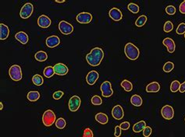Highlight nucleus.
I'll return each mask as SVG.
<instances>
[{"instance_id": "1", "label": "nucleus", "mask_w": 185, "mask_h": 137, "mask_svg": "<svg viewBox=\"0 0 185 137\" xmlns=\"http://www.w3.org/2000/svg\"><path fill=\"white\" fill-rule=\"evenodd\" d=\"M104 58V52L102 48H94L86 56V60L90 65L98 66L101 64Z\"/></svg>"}, {"instance_id": "2", "label": "nucleus", "mask_w": 185, "mask_h": 137, "mask_svg": "<svg viewBox=\"0 0 185 137\" xmlns=\"http://www.w3.org/2000/svg\"><path fill=\"white\" fill-rule=\"evenodd\" d=\"M124 52H125V55H126L127 57L129 59L133 60V61L137 59V58L139 57V55H140L139 49L135 45H133L132 43H127L125 45Z\"/></svg>"}, {"instance_id": "3", "label": "nucleus", "mask_w": 185, "mask_h": 137, "mask_svg": "<svg viewBox=\"0 0 185 137\" xmlns=\"http://www.w3.org/2000/svg\"><path fill=\"white\" fill-rule=\"evenodd\" d=\"M56 115L52 110H47L42 115V122L44 126L49 127L56 123Z\"/></svg>"}, {"instance_id": "4", "label": "nucleus", "mask_w": 185, "mask_h": 137, "mask_svg": "<svg viewBox=\"0 0 185 137\" xmlns=\"http://www.w3.org/2000/svg\"><path fill=\"white\" fill-rule=\"evenodd\" d=\"M9 75L11 80L14 81H20L23 77L21 68L18 65H13L9 69Z\"/></svg>"}, {"instance_id": "5", "label": "nucleus", "mask_w": 185, "mask_h": 137, "mask_svg": "<svg viewBox=\"0 0 185 137\" xmlns=\"http://www.w3.org/2000/svg\"><path fill=\"white\" fill-rule=\"evenodd\" d=\"M34 11V6L31 3L28 2V3L24 4V6L21 8V12H20V15L22 19H28L32 15Z\"/></svg>"}, {"instance_id": "6", "label": "nucleus", "mask_w": 185, "mask_h": 137, "mask_svg": "<svg viewBox=\"0 0 185 137\" xmlns=\"http://www.w3.org/2000/svg\"><path fill=\"white\" fill-rule=\"evenodd\" d=\"M59 30H60V32L63 34L68 35V34H71L74 31V27L67 21H62L59 24Z\"/></svg>"}, {"instance_id": "7", "label": "nucleus", "mask_w": 185, "mask_h": 137, "mask_svg": "<svg viewBox=\"0 0 185 137\" xmlns=\"http://www.w3.org/2000/svg\"><path fill=\"white\" fill-rule=\"evenodd\" d=\"M101 91H102V96L105 97H109L113 94V91L112 89L111 83L109 81L103 82L101 85Z\"/></svg>"}, {"instance_id": "8", "label": "nucleus", "mask_w": 185, "mask_h": 137, "mask_svg": "<svg viewBox=\"0 0 185 137\" xmlns=\"http://www.w3.org/2000/svg\"><path fill=\"white\" fill-rule=\"evenodd\" d=\"M161 115L163 119L167 120H171L174 116V110L170 105H165L162 107Z\"/></svg>"}, {"instance_id": "9", "label": "nucleus", "mask_w": 185, "mask_h": 137, "mask_svg": "<svg viewBox=\"0 0 185 137\" xmlns=\"http://www.w3.org/2000/svg\"><path fill=\"white\" fill-rule=\"evenodd\" d=\"M68 106L71 111H77L81 106V98L76 95L73 96L69 100Z\"/></svg>"}, {"instance_id": "10", "label": "nucleus", "mask_w": 185, "mask_h": 137, "mask_svg": "<svg viewBox=\"0 0 185 137\" xmlns=\"http://www.w3.org/2000/svg\"><path fill=\"white\" fill-rule=\"evenodd\" d=\"M76 20L80 24H89L92 21V16L91 13L83 12L79 13L76 17Z\"/></svg>"}, {"instance_id": "11", "label": "nucleus", "mask_w": 185, "mask_h": 137, "mask_svg": "<svg viewBox=\"0 0 185 137\" xmlns=\"http://www.w3.org/2000/svg\"><path fill=\"white\" fill-rule=\"evenodd\" d=\"M54 71H55V74L58 76H65L67 74L69 69L66 65L63 63H56L54 65Z\"/></svg>"}, {"instance_id": "12", "label": "nucleus", "mask_w": 185, "mask_h": 137, "mask_svg": "<svg viewBox=\"0 0 185 137\" xmlns=\"http://www.w3.org/2000/svg\"><path fill=\"white\" fill-rule=\"evenodd\" d=\"M112 115L115 119L117 120H121L124 118V112L123 107L121 105H116L113 107V110H112Z\"/></svg>"}, {"instance_id": "13", "label": "nucleus", "mask_w": 185, "mask_h": 137, "mask_svg": "<svg viewBox=\"0 0 185 137\" xmlns=\"http://www.w3.org/2000/svg\"><path fill=\"white\" fill-rule=\"evenodd\" d=\"M109 15L112 20L114 21H120L123 18L122 12L117 8H113L109 10Z\"/></svg>"}, {"instance_id": "14", "label": "nucleus", "mask_w": 185, "mask_h": 137, "mask_svg": "<svg viewBox=\"0 0 185 137\" xmlns=\"http://www.w3.org/2000/svg\"><path fill=\"white\" fill-rule=\"evenodd\" d=\"M98 77H99V74L98 73V72L92 70L88 73L87 76H86V81L89 85H94L98 80Z\"/></svg>"}, {"instance_id": "15", "label": "nucleus", "mask_w": 185, "mask_h": 137, "mask_svg": "<svg viewBox=\"0 0 185 137\" xmlns=\"http://www.w3.org/2000/svg\"><path fill=\"white\" fill-rule=\"evenodd\" d=\"M60 44V38L58 36L52 35L46 39V45L48 48H55Z\"/></svg>"}, {"instance_id": "16", "label": "nucleus", "mask_w": 185, "mask_h": 137, "mask_svg": "<svg viewBox=\"0 0 185 137\" xmlns=\"http://www.w3.org/2000/svg\"><path fill=\"white\" fill-rule=\"evenodd\" d=\"M38 25L41 28H48L51 25V20L45 15H41L38 19Z\"/></svg>"}, {"instance_id": "17", "label": "nucleus", "mask_w": 185, "mask_h": 137, "mask_svg": "<svg viewBox=\"0 0 185 137\" xmlns=\"http://www.w3.org/2000/svg\"><path fill=\"white\" fill-rule=\"evenodd\" d=\"M163 45L167 48V50L170 53H173L176 48V45H175V42L173 39L170 38V37H167L165 38L163 41Z\"/></svg>"}, {"instance_id": "18", "label": "nucleus", "mask_w": 185, "mask_h": 137, "mask_svg": "<svg viewBox=\"0 0 185 137\" xmlns=\"http://www.w3.org/2000/svg\"><path fill=\"white\" fill-rule=\"evenodd\" d=\"M15 38H16V40H17L19 42H21V44H23V45H26L27 43L28 42V39H29L28 38V34L24 31L17 32V33L15 34Z\"/></svg>"}, {"instance_id": "19", "label": "nucleus", "mask_w": 185, "mask_h": 137, "mask_svg": "<svg viewBox=\"0 0 185 137\" xmlns=\"http://www.w3.org/2000/svg\"><path fill=\"white\" fill-rule=\"evenodd\" d=\"M9 27L6 26V24H0V39H1V40H6V39L9 37Z\"/></svg>"}, {"instance_id": "20", "label": "nucleus", "mask_w": 185, "mask_h": 137, "mask_svg": "<svg viewBox=\"0 0 185 137\" xmlns=\"http://www.w3.org/2000/svg\"><path fill=\"white\" fill-rule=\"evenodd\" d=\"M160 90V84L158 82H152L146 87V91L148 93L159 92Z\"/></svg>"}, {"instance_id": "21", "label": "nucleus", "mask_w": 185, "mask_h": 137, "mask_svg": "<svg viewBox=\"0 0 185 137\" xmlns=\"http://www.w3.org/2000/svg\"><path fill=\"white\" fill-rule=\"evenodd\" d=\"M95 120L100 124L105 125L108 122V116L105 113L100 112V113H98L95 115Z\"/></svg>"}, {"instance_id": "22", "label": "nucleus", "mask_w": 185, "mask_h": 137, "mask_svg": "<svg viewBox=\"0 0 185 137\" xmlns=\"http://www.w3.org/2000/svg\"><path fill=\"white\" fill-rule=\"evenodd\" d=\"M146 127V123L144 121H141V122H137L134 126H133V131L134 132H141V131L144 129V128Z\"/></svg>"}, {"instance_id": "23", "label": "nucleus", "mask_w": 185, "mask_h": 137, "mask_svg": "<svg viewBox=\"0 0 185 137\" xmlns=\"http://www.w3.org/2000/svg\"><path fill=\"white\" fill-rule=\"evenodd\" d=\"M130 102H131V104H133L134 106H135V107H140V106H141V104H142L143 101L141 97L139 96V95L134 94L131 97Z\"/></svg>"}, {"instance_id": "24", "label": "nucleus", "mask_w": 185, "mask_h": 137, "mask_svg": "<svg viewBox=\"0 0 185 137\" xmlns=\"http://www.w3.org/2000/svg\"><path fill=\"white\" fill-rule=\"evenodd\" d=\"M27 97L30 101H37L40 98V94L38 91H30L27 95Z\"/></svg>"}, {"instance_id": "25", "label": "nucleus", "mask_w": 185, "mask_h": 137, "mask_svg": "<svg viewBox=\"0 0 185 137\" xmlns=\"http://www.w3.org/2000/svg\"><path fill=\"white\" fill-rule=\"evenodd\" d=\"M35 58L38 62H45L46 61L47 59H48V55H47L46 52H43V51H39L35 54Z\"/></svg>"}, {"instance_id": "26", "label": "nucleus", "mask_w": 185, "mask_h": 137, "mask_svg": "<svg viewBox=\"0 0 185 137\" xmlns=\"http://www.w3.org/2000/svg\"><path fill=\"white\" fill-rule=\"evenodd\" d=\"M121 87L124 89V91L127 92H130L133 89V85H132L131 82H130L127 80H124L121 82Z\"/></svg>"}, {"instance_id": "27", "label": "nucleus", "mask_w": 185, "mask_h": 137, "mask_svg": "<svg viewBox=\"0 0 185 137\" xmlns=\"http://www.w3.org/2000/svg\"><path fill=\"white\" fill-rule=\"evenodd\" d=\"M32 82L36 86H41L44 83V80H43L42 76H40L39 74H35L32 77Z\"/></svg>"}, {"instance_id": "28", "label": "nucleus", "mask_w": 185, "mask_h": 137, "mask_svg": "<svg viewBox=\"0 0 185 137\" xmlns=\"http://www.w3.org/2000/svg\"><path fill=\"white\" fill-rule=\"evenodd\" d=\"M44 76L47 78H51L54 74H55V71H54V68L52 66H47L44 69Z\"/></svg>"}, {"instance_id": "29", "label": "nucleus", "mask_w": 185, "mask_h": 137, "mask_svg": "<svg viewBox=\"0 0 185 137\" xmlns=\"http://www.w3.org/2000/svg\"><path fill=\"white\" fill-rule=\"evenodd\" d=\"M147 22V17L144 15H141L137 19V21L135 22V25L138 27H143L145 24V23Z\"/></svg>"}, {"instance_id": "30", "label": "nucleus", "mask_w": 185, "mask_h": 137, "mask_svg": "<svg viewBox=\"0 0 185 137\" xmlns=\"http://www.w3.org/2000/svg\"><path fill=\"white\" fill-rule=\"evenodd\" d=\"M56 126L57 127L58 129H64L65 127H66V126H67V122L65 121L64 119H63V118H59V119H58L56 121Z\"/></svg>"}, {"instance_id": "31", "label": "nucleus", "mask_w": 185, "mask_h": 137, "mask_svg": "<svg viewBox=\"0 0 185 137\" xmlns=\"http://www.w3.org/2000/svg\"><path fill=\"white\" fill-rule=\"evenodd\" d=\"M174 64L172 62H167V63H165V65H163V71L165 72H170L173 69Z\"/></svg>"}, {"instance_id": "32", "label": "nucleus", "mask_w": 185, "mask_h": 137, "mask_svg": "<svg viewBox=\"0 0 185 137\" xmlns=\"http://www.w3.org/2000/svg\"><path fill=\"white\" fill-rule=\"evenodd\" d=\"M180 84L178 80H174V81L172 82V84L170 85V91H172L173 93H175L177 91H179L180 89Z\"/></svg>"}, {"instance_id": "33", "label": "nucleus", "mask_w": 185, "mask_h": 137, "mask_svg": "<svg viewBox=\"0 0 185 137\" xmlns=\"http://www.w3.org/2000/svg\"><path fill=\"white\" fill-rule=\"evenodd\" d=\"M91 104L93 105H101L102 104V100L98 95H94L91 97Z\"/></svg>"}, {"instance_id": "34", "label": "nucleus", "mask_w": 185, "mask_h": 137, "mask_svg": "<svg viewBox=\"0 0 185 137\" xmlns=\"http://www.w3.org/2000/svg\"><path fill=\"white\" fill-rule=\"evenodd\" d=\"M173 29V24L171 21H167L165 23L164 27H163V30H164L165 32L169 33V32L172 31Z\"/></svg>"}, {"instance_id": "35", "label": "nucleus", "mask_w": 185, "mask_h": 137, "mask_svg": "<svg viewBox=\"0 0 185 137\" xmlns=\"http://www.w3.org/2000/svg\"><path fill=\"white\" fill-rule=\"evenodd\" d=\"M127 8L132 13H137L139 12V6L135 3L128 4Z\"/></svg>"}, {"instance_id": "36", "label": "nucleus", "mask_w": 185, "mask_h": 137, "mask_svg": "<svg viewBox=\"0 0 185 137\" xmlns=\"http://www.w3.org/2000/svg\"><path fill=\"white\" fill-rule=\"evenodd\" d=\"M177 33L178 34H183L185 33V24L184 23H181L179 24V26L177 27L176 30Z\"/></svg>"}, {"instance_id": "37", "label": "nucleus", "mask_w": 185, "mask_h": 137, "mask_svg": "<svg viewBox=\"0 0 185 137\" xmlns=\"http://www.w3.org/2000/svg\"><path fill=\"white\" fill-rule=\"evenodd\" d=\"M166 12L169 15H174L176 13V8L174 7L173 6H168L166 8Z\"/></svg>"}, {"instance_id": "38", "label": "nucleus", "mask_w": 185, "mask_h": 137, "mask_svg": "<svg viewBox=\"0 0 185 137\" xmlns=\"http://www.w3.org/2000/svg\"><path fill=\"white\" fill-rule=\"evenodd\" d=\"M152 134V128L149 126H146L144 129L143 130V135L144 137H148Z\"/></svg>"}, {"instance_id": "39", "label": "nucleus", "mask_w": 185, "mask_h": 137, "mask_svg": "<svg viewBox=\"0 0 185 137\" xmlns=\"http://www.w3.org/2000/svg\"><path fill=\"white\" fill-rule=\"evenodd\" d=\"M83 137H93V132L90 128H87L84 129L83 134Z\"/></svg>"}, {"instance_id": "40", "label": "nucleus", "mask_w": 185, "mask_h": 137, "mask_svg": "<svg viewBox=\"0 0 185 137\" xmlns=\"http://www.w3.org/2000/svg\"><path fill=\"white\" fill-rule=\"evenodd\" d=\"M63 96V92L61 91H56V92L54 93L53 95H52V97H53V98L55 99V100H59Z\"/></svg>"}, {"instance_id": "41", "label": "nucleus", "mask_w": 185, "mask_h": 137, "mask_svg": "<svg viewBox=\"0 0 185 137\" xmlns=\"http://www.w3.org/2000/svg\"><path fill=\"white\" fill-rule=\"evenodd\" d=\"M130 126V123L128 122H124L121 123L120 126H121V128L122 130H127L129 129Z\"/></svg>"}, {"instance_id": "42", "label": "nucleus", "mask_w": 185, "mask_h": 137, "mask_svg": "<svg viewBox=\"0 0 185 137\" xmlns=\"http://www.w3.org/2000/svg\"><path fill=\"white\" fill-rule=\"evenodd\" d=\"M121 126H117L115 127V136L116 137H120L121 136Z\"/></svg>"}, {"instance_id": "43", "label": "nucleus", "mask_w": 185, "mask_h": 137, "mask_svg": "<svg viewBox=\"0 0 185 137\" xmlns=\"http://www.w3.org/2000/svg\"><path fill=\"white\" fill-rule=\"evenodd\" d=\"M179 10L182 14H185V1H183V2L180 3L179 7Z\"/></svg>"}, {"instance_id": "44", "label": "nucleus", "mask_w": 185, "mask_h": 137, "mask_svg": "<svg viewBox=\"0 0 185 137\" xmlns=\"http://www.w3.org/2000/svg\"><path fill=\"white\" fill-rule=\"evenodd\" d=\"M179 91L180 93L185 92V81L183 82V83H182V84H180V86Z\"/></svg>"}, {"instance_id": "45", "label": "nucleus", "mask_w": 185, "mask_h": 137, "mask_svg": "<svg viewBox=\"0 0 185 137\" xmlns=\"http://www.w3.org/2000/svg\"><path fill=\"white\" fill-rule=\"evenodd\" d=\"M56 2H64L65 0H56Z\"/></svg>"}, {"instance_id": "46", "label": "nucleus", "mask_w": 185, "mask_h": 137, "mask_svg": "<svg viewBox=\"0 0 185 137\" xmlns=\"http://www.w3.org/2000/svg\"><path fill=\"white\" fill-rule=\"evenodd\" d=\"M2 108H3V104H2V103L1 102V103H0V109L2 110Z\"/></svg>"}, {"instance_id": "47", "label": "nucleus", "mask_w": 185, "mask_h": 137, "mask_svg": "<svg viewBox=\"0 0 185 137\" xmlns=\"http://www.w3.org/2000/svg\"><path fill=\"white\" fill-rule=\"evenodd\" d=\"M184 38H185V33H184Z\"/></svg>"}, {"instance_id": "48", "label": "nucleus", "mask_w": 185, "mask_h": 137, "mask_svg": "<svg viewBox=\"0 0 185 137\" xmlns=\"http://www.w3.org/2000/svg\"><path fill=\"white\" fill-rule=\"evenodd\" d=\"M184 120H185V119H184Z\"/></svg>"}]
</instances>
